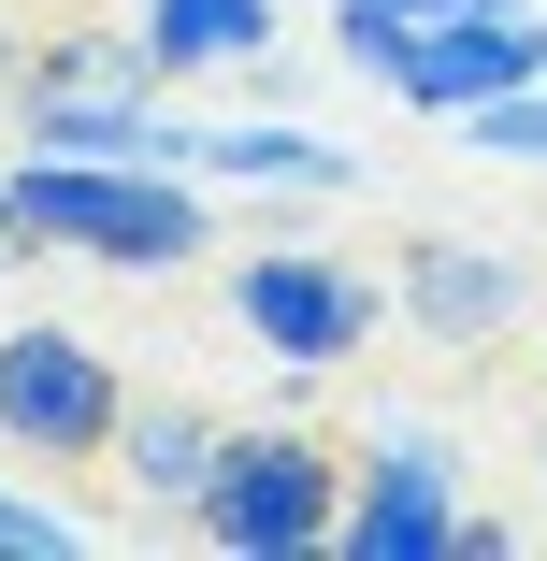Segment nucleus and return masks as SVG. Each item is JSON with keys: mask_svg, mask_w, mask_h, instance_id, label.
<instances>
[{"mask_svg": "<svg viewBox=\"0 0 547 561\" xmlns=\"http://www.w3.org/2000/svg\"><path fill=\"white\" fill-rule=\"evenodd\" d=\"M0 187H15V216H30L58 260H101V274H187V260L216 245L202 173H145V159H44V145H30Z\"/></svg>", "mask_w": 547, "mask_h": 561, "instance_id": "f257e3e1", "label": "nucleus"}, {"mask_svg": "<svg viewBox=\"0 0 547 561\" xmlns=\"http://www.w3.org/2000/svg\"><path fill=\"white\" fill-rule=\"evenodd\" d=\"M332 518H346V461H332L303 417L216 432V461H202V490H187V533H202V547H231V561L332 547Z\"/></svg>", "mask_w": 547, "mask_h": 561, "instance_id": "f03ea898", "label": "nucleus"}, {"mask_svg": "<svg viewBox=\"0 0 547 561\" xmlns=\"http://www.w3.org/2000/svg\"><path fill=\"white\" fill-rule=\"evenodd\" d=\"M116 417H130V375L101 331H72V317L0 331V446L15 461H116Z\"/></svg>", "mask_w": 547, "mask_h": 561, "instance_id": "7ed1b4c3", "label": "nucleus"}, {"mask_svg": "<svg viewBox=\"0 0 547 561\" xmlns=\"http://www.w3.org/2000/svg\"><path fill=\"white\" fill-rule=\"evenodd\" d=\"M461 446L432 432V417H375L361 432V461H346V518L332 547L346 561H461Z\"/></svg>", "mask_w": 547, "mask_h": 561, "instance_id": "20e7f679", "label": "nucleus"}, {"mask_svg": "<svg viewBox=\"0 0 547 561\" xmlns=\"http://www.w3.org/2000/svg\"><path fill=\"white\" fill-rule=\"evenodd\" d=\"M231 317H246V346H260V360L332 375V360H361V346H375L389 288H375L361 260H332V245H260V260L231 274Z\"/></svg>", "mask_w": 547, "mask_h": 561, "instance_id": "39448f33", "label": "nucleus"}, {"mask_svg": "<svg viewBox=\"0 0 547 561\" xmlns=\"http://www.w3.org/2000/svg\"><path fill=\"white\" fill-rule=\"evenodd\" d=\"M547 72V15H418L389 101H418V116H476V101L533 87Z\"/></svg>", "mask_w": 547, "mask_h": 561, "instance_id": "423d86ee", "label": "nucleus"}, {"mask_svg": "<svg viewBox=\"0 0 547 561\" xmlns=\"http://www.w3.org/2000/svg\"><path fill=\"white\" fill-rule=\"evenodd\" d=\"M389 302L432 331V346H490V331L518 317V260L476 245V231H418V245L389 260Z\"/></svg>", "mask_w": 547, "mask_h": 561, "instance_id": "0eeeda50", "label": "nucleus"}, {"mask_svg": "<svg viewBox=\"0 0 547 561\" xmlns=\"http://www.w3.org/2000/svg\"><path fill=\"white\" fill-rule=\"evenodd\" d=\"M130 44L159 58V87H187V72H274V87H288L274 0H145V15H130Z\"/></svg>", "mask_w": 547, "mask_h": 561, "instance_id": "6e6552de", "label": "nucleus"}, {"mask_svg": "<svg viewBox=\"0 0 547 561\" xmlns=\"http://www.w3.org/2000/svg\"><path fill=\"white\" fill-rule=\"evenodd\" d=\"M187 173H202V187H288V202H332V187H346V145H317L303 116H216V130H187Z\"/></svg>", "mask_w": 547, "mask_h": 561, "instance_id": "1a4fd4ad", "label": "nucleus"}, {"mask_svg": "<svg viewBox=\"0 0 547 561\" xmlns=\"http://www.w3.org/2000/svg\"><path fill=\"white\" fill-rule=\"evenodd\" d=\"M15 130H30L44 159H145V173H187V130H202V116H159V87H130V101H15Z\"/></svg>", "mask_w": 547, "mask_h": 561, "instance_id": "9d476101", "label": "nucleus"}, {"mask_svg": "<svg viewBox=\"0 0 547 561\" xmlns=\"http://www.w3.org/2000/svg\"><path fill=\"white\" fill-rule=\"evenodd\" d=\"M216 432H231V417H202V403H130V417H116V476H130L145 518H187V490H202V461H216Z\"/></svg>", "mask_w": 547, "mask_h": 561, "instance_id": "9b49d317", "label": "nucleus"}, {"mask_svg": "<svg viewBox=\"0 0 547 561\" xmlns=\"http://www.w3.org/2000/svg\"><path fill=\"white\" fill-rule=\"evenodd\" d=\"M130 87H159V58L130 30H44L15 58V101H130Z\"/></svg>", "mask_w": 547, "mask_h": 561, "instance_id": "f8f14e48", "label": "nucleus"}, {"mask_svg": "<svg viewBox=\"0 0 547 561\" xmlns=\"http://www.w3.org/2000/svg\"><path fill=\"white\" fill-rule=\"evenodd\" d=\"M447 130H461L476 159H533V173H547V72L504 87V101H476V116H447Z\"/></svg>", "mask_w": 547, "mask_h": 561, "instance_id": "ddd939ff", "label": "nucleus"}, {"mask_svg": "<svg viewBox=\"0 0 547 561\" xmlns=\"http://www.w3.org/2000/svg\"><path fill=\"white\" fill-rule=\"evenodd\" d=\"M403 44H418L403 0H332V58H346V72H375V87H389V72H403Z\"/></svg>", "mask_w": 547, "mask_h": 561, "instance_id": "4468645a", "label": "nucleus"}, {"mask_svg": "<svg viewBox=\"0 0 547 561\" xmlns=\"http://www.w3.org/2000/svg\"><path fill=\"white\" fill-rule=\"evenodd\" d=\"M58 547H87V518H72V504H44V490H0V561H58Z\"/></svg>", "mask_w": 547, "mask_h": 561, "instance_id": "2eb2a0df", "label": "nucleus"}, {"mask_svg": "<svg viewBox=\"0 0 547 561\" xmlns=\"http://www.w3.org/2000/svg\"><path fill=\"white\" fill-rule=\"evenodd\" d=\"M30 260H44V231H30V216H15V187H0V288H15Z\"/></svg>", "mask_w": 547, "mask_h": 561, "instance_id": "dca6fc26", "label": "nucleus"}, {"mask_svg": "<svg viewBox=\"0 0 547 561\" xmlns=\"http://www.w3.org/2000/svg\"><path fill=\"white\" fill-rule=\"evenodd\" d=\"M403 15H547V0H403Z\"/></svg>", "mask_w": 547, "mask_h": 561, "instance_id": "f3484780", "label": "nucleus"}, {"mask_svg": "<svg viewBox=\"0 0 547 561\" xmlns=\"http://www.w3.org/2000/svg\"><path fill=\"white\" fill-rule=\"evenodd\" d=\"M15 58H30V44H15V15H0V101H15Z\"/></svg>", "mask_w": 547, "mask_h": 561, "instance_id": "a211bd4d", "label": "nucleus"}]
</instances>
